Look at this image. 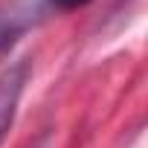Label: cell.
<instances>
[{"instance_id": "1", "label": "cell", "mask_w": 148, "mask_h": 148, "mask_svg": "<svg viewBox=\"0 0 148 148\" xmlns=\"http://www.w3.org/2000/svg\"><path fill=\"white\" fill-rule=\"evenodd\" d=\"M47 9V0H6L0 6V58L44 21Z\"/></svg>"}, {"instance_id": "2", "label": "cell", "mask_w": 148, "mask_h": 148, "mask_svg": "<svg viewBox=\"0 0 148 148\" xmlns=\"http://www.w3.org/2000/svg\"><path fill=\"white\" fill-rule=\"evenodd\" d=\"M29 76H32L29 61H15L6 73H0V145H3V139L18 116V105H21Z\"/></svg>"}, {"instance_id": "3", "label": "cell", "mask_w": 148, "mask_h": 148, "mask_svg": "<svg viewBox=\"0 0 148 148\" xmlns=\"http://www.w3.org/2000/svg\"><path fill=\"white\" fill-rule=\"evenodd\" d=\"M87 3H90V0H47V6L58 9V12H73V9H82Z\"/></svg>"}]
</instances>
